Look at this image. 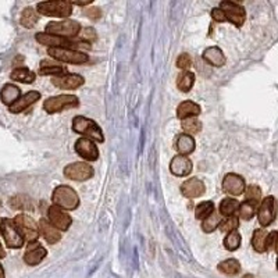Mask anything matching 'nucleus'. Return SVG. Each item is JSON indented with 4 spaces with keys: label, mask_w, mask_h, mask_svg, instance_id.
Segmentation results:
<instances>
[{
    "label": "nucleus",
    "mask_w": 278,
    "mask_h": 278,
    "mask_svg": "<svg viewBox=\"0 0 278 278\" xmlns=\"http://www.w3.org/2000/svg\"><path fill=\"white\" fill-rule=\"evenodd\" d=\"M268 234L266 229H256L252 236V246L257 252V253H264L267 252V239H268Z\"/></svg>",
    "instance_id": "obj_27"
},
{
    "label": "nucleus",
    "mask_w": 278,
    "mask_h": 278,
    "mask_svg": "<svg viewBox=\"0 0 278 278\" xmlns=\"http://www.w3.org/2000/svg\"><path fill=\"white\" fill-rule=\"evenodd\" d=\"M0 278H5V270H3L2 264H0Z\"/></svg>",
    "instance_id": "obj_48"
},
{
    "label": "nucleus",
    "mask_w": 278,
    "mask_h": 278,
    "mask_svg": "<svg viewBox=\"0 0 278 278\" xmlns=\"http://www.w3.org/2000/svg\"><path fill=\"white\" fill-rule=\"evenodd\" d=\"M48 55L52 56L53 59L63 63H70V64H84L89 60V57L81 50L71 49H59V48H50L48 49Z\"/></svg>",
    "instance_id": "obj_9"
},
{
    "label": "nucleus",
    "mask_w": 278,
    "mask_h": 278,
    "mask_svg": "<svg viewBox=\"0 0 278 278\" xmlns=\"http://www.w3.org/2000/svg\"><path fill=\"white\" fill-rule=\"evenodd\" d=\"M200 113H202L200 106L195 102H192V100H185V102L179 103L178 107H177V117L182 121L186 118L196 117Z\"/></svg>",
    "instance_id": "obj_22"
},
{
    "label": "nucleus",
    "mask_w": 278,
    "mask_h": 278,
    "mask_svg": "<svg viewBox=\"0 0 278 278\" xmlns=\"http://www.w3.org/2000/svg\"><path fill=\"white\" fill-rule=\"evenodd\" d=\"M202 56H203L204 60L211 64L213 67H222L225 64V56L222 53V50L217 46H210V48L204 49Z\"/></svg>",
    "instance_id": "obj_24"
},
{
    "label": "nucleus",
    "mask_w": 278,
    "mask_h": 278,
    "mask_svg": "<svg viewBox=\"0 0 278 278\" xmlns=\"http://www.w3.org/2000/svg\"><path fill=\"white\" fill-rule=\"evenodd\" d=\"M214 210H216L214 203L210 202V200H206V202H202V203H199L198 206H196V209H195V217H196L198 220H202V221H203V220H206Z\"/></svg>",
    "instance_id": "obj_36"
},
{
    "label": "nucleus",
    "mask_w": 278,
    "mask_h": 278,
    "mask_svg": "<svg viewBox=\"0 0 278 278\" xmlns=\"http://www.w3.org/2000/svg\"><path fill=\"white\" fill-rule=\"evenodd\" d=\"M195 84V74L191 71H182L177 78V87L181 92H189Z\"/></svg>",
    "instance_id": "obj_30"
},
{
    "label": "nucleus",
    "mask_w": 278,
    "mask_h": 278,
    "mask_svg": "<svg viewBox=\"0 0 278 278\" xmlns=\"http://www.w3.org/2000/svg\"><path fill=\"white\" fill-rule=\"evenodd\" d=\"M10 78L13 81H17V82H21V84H32L35 78H37V74L31 71L30 68L27 67H17L14 68L10 74Z\"/></svg>",
    "instance_id": "obj_26"
},
{
    "label": "nucleus",
    "mask_w": 278,
    "mask_h": 278,
    "mask_svg": "<svg viewBox=\"0 0 278 278\" xmlns=\"http://www.w3.org/2000/svg\"><path fill=\"white\" fill-rule=\"evenodd\" d=\"M39 74L42 75H53V77H60V75L67 74L66 68L57 64H52L49 62L41 63V68H39Z\"/></svg>",
    "instance_id": "obj_34"
},
{
    "label": "nucleus",
    "mask_w": 278,
    "mask_h": 278,
    "mask_svg": "<svg viewBox=\"0 0 278 278\" xmlns=\"http://www.w3.org/2000/svg\"><path fill=\"white\" fill-rule=\"evenodd\" d=\"M39 20V14L35 9L32 7H25L23 13H21V17H20V24L25 27V28H34L35 24Z\"/></svg>",
    "instance_id": "obj_29"
},
{
    "label": "nucleus",
    "mask_w": 278,
    "mask_h": 278,
    "mask_svg": "<svg viewBox=\"0 0 278 278\" xmlns=\"http://www.w3.org/2000/svg\"><path fill=\"white\" fill-rule=\"evenodd\" d=\"M87 16L92 20H99L102 17V12H100L99 7H92V9L87 10Z\"/></svg>",
    "instance_id": "obj_44"
},
{
    "label": "nucleus",
    "mask_w": 278,
    "mask_h": 278,
    "mask_svg": "<svg viewBox=\"0 0 278 278\" xmlns=\"http://www.w3.org/2000/svg\"><path fill=\"white\" fill-rule=\"evenodd\" d=\"M0 232L5 238L6 245L10 249H20L24 245L25 239L23 238L16 222L12 218H2L0 220Z\"/></svg>",
    "instance_id": "obj_6"
},
{
    "label": "nucleus",
    "mask_w": 278,
    "mask_h": 278,
    "mask_svg": "<svg viewBox=\"0 0 278 278\" xmlns=\"http://www.w3.org/2000/svg\"><path fill=\"white\" fill-rule=\"evenodd\" d=\"M211 19L214 20L216 23H224V21H227V19H225V14L222 13V10L220 9V7H216V9H213L210 13Z\"/></svg>",
    "instance_id": "obj_43"
},
{
    "label": "nucleus",
    "mask_w": 278,
    "mask_h": 278,
    "mask_svg": "<svg viewBox=\"0 0 278 278\" xmlns=\"http://www.w3.org/2000/svg\"><path fill=\"white\" fill-rule=\"evenodd\" d=\"M10 206L16 210H32L34 203L28 196L25 195H16L10 199Z\"/></svg>",
    "instance_id": "obj_33"
},
{
    "label": "nucleus",
    "mask_w": 278,
    "mask_h": 278,
    "mask_svg": "<svg viewBox=\"0 0 278 278\" xmlns=\"http://www.w3.org/2000/svg\"><path fill=\"white\" fill-rule=\"evenodd\" d=\"M37 12L48 17H60L66 19L73 13V3L67 0H49L38 3Z\"/></svg>",
    "instance_id": "obj_4"
},
{
    "label": "nucleus",
    "mask_w": 278,
    "mask_h": 278,
    "mask_svg": "<svg viewBox=\"0 0 278 278\" xmlns=\"http://www.w3.org/2000/svg\"><path fill=\"white\" fill-rule=\"evenodd\" d=\"M220 9L225 14L227 21H229L231 24H234L238 28L243 25L245 20H246V12H245V9L241 5L234 3V2H229V0H225V2L220 3Z\"/></svg>",
    "instance_id": "obj_11"
},
{
    "label": "nucleus",
    "mask_w": 278,
    "mask_h": 278,
    "mask_svg": "<svg viewBox=\"0 0 278 278\" xmlns=\"http://www.w3.org/2000/svg\"><path fill=\"white\" fill-rule=\"evenodd\" d=\"M53 204L63 210H75L80 206L78 193L68 185H59L52 193Z\"/></svg>",
    "instance_id": "obj_3"
},
{
    "label": "nucleus",
    "mask_w": 278,
    "mask_h": 278,
    "mask_svg": "<svg viewBox=\"0 0 278 278\" xmlns=\"http://www.w3.org/2000/svg\"><path fill=\"white\" fill-rule=\"evenodd\" d=\"M182 130L188 135H195V134H199L202 131V123L196 117L186 118L182 121Z\"/></svg>",
    "instance_id": "obj_38"
},
{
    "label": "nucleus",
    "mask_w": 278,
    "mask_h": 278,
    "mask_svg": "<svg viewBox=\"0 0 278 278\" xmlns=\"http://www.w3.org/2000/svg\"><path fill=\"white\" fill-rule=\"evenodd\" d=\"M5 257H6V252H5V249H3L2 242H0V259H5Z\"/></svg>",
    "instance_id": "obj_46"
},
{
    "label": "nucleus",
    "mask_w": 278,
    "mask_h": 278,
    "mask_svg": "<svg viewBox=\"0 0 278 278\" xmlns=\"http://www.w3.org/2000/svg\"><path fill=\"white\" fill-rule=\"evenodd\" d=\"M277 234L278 232H275V231H272V232H270L268 234V239H267V249L270 250V249H275V242H277Z\"/></svg>",
    "instance_id": "obj_45"
},
{
    "label": "nucleus",
    "mask_w": 278,
    "mask_h": 278,
    "mask_svg": "<svg viewBox=\"0 0 278 278\" xmlns=\"http://www.w3.org/2000/svg\"><path fill=\"white\" fill-rule=\"evenodd\" d=\"M80 38L82 42H87V44H92V42H95L96 41V38H98V35H96V31L93 30V28H84L82 31L80 32Z\"/></svg>",
    "instance_id": "obj_41"
},
{
    "label": "nucleus",
    "mask_w": 278,
    "mask_h": 278,
    "mask_svg": "<svg viewBox=\"0 0 278 278\" xmlns=\"http://www.w3.org/2000/svg\"><path fill=\"white\" fill-rule=\"evenodd\" d=\"M192 160L188 156H175L173 157V160L170 163V171L177 175V177H186L192 173Z\"/></svg>",
    "instance_id": "obj_19"
},
{
    "label": "nucleus",
    "mask_w": 278,
    "mask_h": 278,
    "mask_svg": "<svg viewBox=\"0 0 278 278\" xmlns=\"http://www.w3.org/2000/svg\"><path fill=\"white\" fill-rule=\"evenodd\" d=\"M245 189H246L245 179L238 174L228 173L222 179V191L231 196H239L245 193Z\"/></svg>",
    "instance_id": "obj_14"
},
{
    "label": "nucleus",
    "mask_w": 278,
    "mask_h": 278,
    "mask_svg": "<svg viewBox=\"0 0 278 278\" xmlns=\"http://www.w3.org/2000/svg\"><path fill=\"white\" fill-rule=\"evenodd\" d=\"M239 209V202L234 198H225L222 199L221 203H220V207H218V213L220 216H222L224 218L227 217H232L235 216V213Z\"/></svg>",
    "instance_id": "obj_28"
},
{
    "label": "nucleus",
    "mask_w": 278,
    "mask_h": 278,
    "mask_svg": "<svg viewBox=\"0 0 278 278\" xmlns=\"http://www.w3.org/2000/svg\"><path fill=\"white\" fill-rule=\"evenodd\" d=\"M64 175L73 181H88L89 178H92L93 168L88 163L75 161V163L66 166Z\"/></svg>",
    "instance_id": "obj_12"
},
{
    "label": "nucleus",
    "mask_w": 278,
    "mask_h": 278,
    "mask_svg": "<svg viewBox=\"0 0 278 278\" xmlns=\"http://www.w3.org/2000/svg\"><path fill=\"white\" fill-rule=\"evenodd\" d=\"M20 98H21V91H20L19 87H16L13 84H6L5 87L2 88V91H0V100H2V103L9 106V107L14 105Z\"/></svg>",
    "instance_id": "obj_23"
},
{
    "label": "nucleus",
    "mask_w": 278,
    "mask_h": 278,
    "mask_svg": "<svg viewBox=\"0 0 278 278\" xmlns=\"http://www.w3.org/2000/svg\"><path fill=\"white\" fill-rule=\"evenodd\" d=\"M75 152L88 161L98 160L99 157V149L89 138H80L75 142Z\"/></svg>",
    "instance_id": "obj_15"
},
{
    "label": "nucleus",
    "mask_w": 278,
    "mask_h": 278,
    "mask_svg": "<svg viewBox=\"0 0 278 278\" xmlns=\"http://www.w3.org/2000/svg\"><path fill=\"white\" fill-rule=\"evenodd\" d=\"M52 84L60 89H78L85 84V80L82 75L68 74L67 73V74L60 75V77L52 78Z\"/></svg>",
    "instance_id": "obj_17"
},
{
    "label": "nucleus",
    "mask_w": 278,
    "mask_h": 278,
    "mask_svg": "<svg viewBox=\"0 0 278 278\" xmlns=\"http://www.w3.org/2000/svg\"><path fill=\"white\" fill-rule=\"evenodd\" d=\"M92 2H75L74 5H77V6H88V5H91Z\"/></svg>",
    "instance_id": "obj_47"
},
{
    "label": "nucleus",
    "mask_w": 278,
    "mask_h": 278,
    "mask_svg": "<svg viewBox=\"0 0 278 278\" xmlns=\"http://www.w3.org/2000/svg\"><path fill=\"white\" fill-rule=\"evenodd\" d=\"M78 106H80V100L75 95H59V96H53V98L45 100L44 109L46 113L55 114L66 109H73Z\"/></svg>",
    "instance_id": "obj_7"
},
{
    "label": "nucleus",
    "mask_w": 278,
    "mask_h": 278,
    "mask_svg": "<svg viewBox=\"0 0 278 278\" xmlns=\"http://www.w3.org/2000/svg\"><path fill=\"white\" fill-rule=\"evenodd\" d=\"M277 268H278V259H277Z\"/></svg>",
    "instance_id": "obj_50"
},
{
    "label": "nucleus",
    "mask_w": 278,
    "mask_h": 278,
    "mask_svg": "<svg viewBox=\"0 0 278 278\" xmlns=\"http://www.w3.org/2000/svg\"><path fill=\"white\" fill-rule=\"evenodd\" d=\"M14 222L17 225V228L23 235L27 242H37L38 236H39V225H38L35 220L32 217L27 216V214H17L14 217Z\"/></svg>",
    "instance_id": "obj_8"
},
{
    "label": "nucleus",
    "mask_w": 278,
    "mask_h": 278,
    "mask_svg": "<svg viewBox=\"0 0 278 278\" xmlns=\"http://www.w3.org/2000/svg\"><path fill=\"white\" fill-rule=\"evenodd\" d=\"M238 225H239V218H238L236 216H232V217H227V218L221 220V222H220V227H218V228H220L221 232L229 234V232H232V231H236Z\"/></svg>",
    "instance_id": "obj_39"
},
{
    "label": "nucleus",
    "mask_w": 278,
    "mask_h": 278,
    "mask_svg": "<svg viewBox=\"0 0 278 278\" xmlns=\"http://www.w3.org/2000/svg\"><path fill=\"white\" fill-rule=\"evenodd\" d=\"M206 192V185L202 179L189 178L181 185V193L188 199H195L202 196Z\"/></svg>",
    "instance_id": "obj_18"
},
{
    "label": "nucleus",
    "mask_w": 278,
    "mask_h": 278,
    "mask_svg": "<svg viewBox=\"0 0 278 278\" xmlns=\"http://www.w3.org/2000/svg\"><path fill=\"white\" fill-rule=\"evenodd\" d=\"M257 213V203L252 202V200H245L239 204V209H238V214L241 217L242 220H252L254 217V214Z\"/></svg>",
    "instance_id": "obj_31"
},
{
    "label": "nucleus",
    "mask_w": 278,
    "mask_h": 278,
    "mask_svg": "<svg viewBox=\"0 0 278 278\" xmlns=\"http://www.w3.org/2000/svg\"><path fill=\"white\" fill-rule=\"evenodd\" d=\"M73 131L75 134L84 135V138H89L96 142H105V135L98 123L84 116H77L73 118Z\"/></svg>",
    "instance_id": "obj_2"
},
{
    "label": "nucleus",
    "mask_w": 278,
    "mask_h": 278,
    "mask_svg": "<svg viewBox=\"0 0 278 278\" xmlns=\"http://www.w3.org/2000/svg\"><path fill=\"white\" fill-rule=\"evenodd\" d=\"M38 225H39V232H41V235L45 238V241L48 242L49 245H55V243H57V242L62 239L60 231L56 228V227H53L48 220L41 218L39 222H38Z\"/></svg>",
    "instance_id": "obj_21"
},
{
    "label": "nucleus",
    "mask_w": 278,
    "mask_h": 278,
    "mask_svg": "<svg viewBox=\"0 0 278 278\" xmlns=\"http://www.w3.org/2000/svg\"><path fill=\"white\" fill-rule=\"evenodd\" d=\"M48 218H49L50 224L59 231H67L73 222V218L70 217L67 211H64L56 204H52L48 209Z\"/></svg>",
    "instance_id": "obj_13"
},
{
    "label": "nucleus",
    "mask_w": 278,
    "mask_h": 278,
    "mask_svg": "<svg viewBox=\"0 0 278 278\" xmlns=\"http://www.w3.org/2000/svg\"><path fill=\"white\" fill-rule=\"evenodd\" d=\"M46 256H48V250L41 243L31 242V243H28L27 250H25L24 261L28 266H37Z\"/></svg>",
    "instance_id": "obj_16"
},
{
    "label": "nucleus",
    "mask_w": 278,
    "mask_h": 278,
    "mask_svg": "<svg viewBox=\"0 0 278 278\" xmlns=\"http://www.w3.org/2000/svg\"><path fill=\"white\" fill-rule=\"evenodd\" d=\"M46 34L63 38H75L82 31L81 24L75 20H63V21H52L45 27Z\"/></svg>",
    "instance_id": "obj_5"
},
{
    "label": "nucleus",
    "mask_w": 278,
    "mask_h": 278,
    "mask_svg": "<svg viewBox=\"0 0 278 278\" xmlns=\"http://www.w3.org/2000/svg\"><path fill=\"white\" fill-rule=\"evenodd\" d=\"M41 99V93L38 91H30L27 92L25 95H23L14 105H12L9 107V110L13 114H19V113H23L30 106H32L34 103H37L38 100Z\"/></svg>",
    "instance_id": "obj_20"
},
{
    "label": "nucleus",
    "mask_w": 278,
    "mask_h": 278,
    "mask_svg": "<svg viewBox=\"0 0 278 278\" xmlns=\"http://www.w3.org/2000/svg\"><path fill=\"white\" fill-rule=\"evenodd\" d=\"M220 222H221V216H220L218 211L214 210L206 220H203V222H202V229H203V232H206V234H210L214 229L220 227Z\"/></svg>",
    "instance_id": "obj_35"
},
{
    "label": "nucleus",
    "mask_w": 278,
    "mask_h": 278,
    "mask_svg": "<svg viewBox=\"0 0 278 278\" xmlns=\"http://www.w3.org/2000/svg\"><path fill=\"white\" fill-rule=\"evenodd\" d=\"M245 196H246V200L259 203V200L261 199V191L257 185H249L245 189Z\"/></svg>",
    "instance_id": "obj_40"
},
{
    "label": "nucleus",
    "mask_w": 278,
    "mask_h": 278,
    "mask_svg": "<svg viewBox=\"0 0 278 278\" xmlns=\"http://www.w3.org/2000/svg\"><path fill=\"white\" fill-rule=\"evenodd\" d=\"M277 217V199L267 196L261 200L257 209V220L261 227H268Z\"/></svg>",
    "instance_id": "obj_10"
},
{
    "label": "nucleus",
    "mask_w": 278,
    "mask_h": 278,
    "mask_svg": "<svg viewBox=\"0 0 278 278\" xmlns=\"http://www.w3.org/2000/svg\"><path fill=\"white\" fill-rule=\"evenodd\" d=\"M218 270L225 275H236L241 271V263L236 259H227L218 264Z\"/></svg>",
    "instance_id": "obj_32"
},
{
    "label": "nucleus",
    "mask_w": 278,
    "mask_h": 278,
    "mask_svg": "<svg viewBox=\"0 0 278 278\" xmlns=\"http://www.w3.org/2000/svg\"><path fill=\"white\" fill-rule=\"evenodd\" d=\"M241 234L238 231H232V232L227 234V236L224 238V247L227 250H229V252H234V250H236L238 247L241 246Z\"/></svg>",
    "instance_id": "obj_37"
},
{
    "label": "nucleus",
    "mask_w": 278,
    "mask_h": 278,
    "mask_svg": "<svg viewBox=\"0 0 278 278\" xmlns=\"http://www.w3.org/2000/svg\"><path fill=\"white\" fill-rule=\"evenodd\" d=\"M275 252L278 253V234H277V242H275Z\"/></svg>",
    "instance_id": "obj_49"
},
{
    "label": "nucleus",
    "mask_w": 278,
    "mask_h": 278,
    "mask_svg": "<svg viewBox=\"0 0 278 278\" xmlns=\"http://www.w3.org/2000/svg\"><path fill=\"white\" fill-rule=\"evenodd\" d=\"M192 66V59L191 56L188 53H182V55L178 56L177 59V67L179 70H184V71H188V68Z\"/></svg>",
    "instance_id": "obj_42"
},
{
    "label": "nucleus",
    "mask_w": 278,
    "mask_h": 278,
    "mask_svg": "<svg viewBox=\"0 0 278 278\" xmlns=\"http://www.w3.org/2000/svg\"><path fill=\"white\" fill-rule=\"evenodd\" d=\"M37 42H39L44 46L48 48H59V49H71V50H78V49H91V44L82 42V41H75V39H70V38H63V37H56V35H50L46 32H38L35 35Z\"/></svg>",
    "instance_id": "obj_1"
},
{
    "label": "nucleus",
    "mask_w": 278,
    "mask_h": 278,
    "mask_svg": "<svg viewBox=\"0 0 278 278\" xmlns=\"http://www.w3.org/2000/svg\"><path fill=\"white\" fill-rule=\"evenodd\" d=\"M195 139L193 136L188 135V134H181L177 138V143H175V148L178 150V153L181 156H188L191 155L192 152L195 150Z\"/></svg>",
    "instance_id": "obj_25"
}]
</instances>
